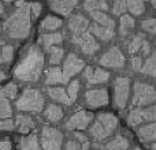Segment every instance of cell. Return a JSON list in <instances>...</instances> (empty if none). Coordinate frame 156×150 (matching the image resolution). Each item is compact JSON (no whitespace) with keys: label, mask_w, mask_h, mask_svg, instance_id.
Returning <instances> with one entry per match:
<instances>
[{"label":"cell","mask_w":156,"mask_h":150,"mask_svg":"<svg viewBox=\"0 0 156 150\" xmlns=\"http://www.w3.org/2000/svg\"><path fill=\"white\" fill-rule=\"evenodd\" d=\"M44 67V55L37 46H30L19 64L15 67V77L21 80L34 82Z\"/></svg>","instance_id":"cell-1"},{"label":"cell","mask_w":156,"mask_h":150,"mask_svg":"<svg viewBox=\"0 0 156 150\" xmlns=\"http://www.w3.org/2000/svg\"><path fill=\"white\" fill-rule=\"evenodd\" d=\"M18 8L5 19L4 29L12 38H26L30 33V5L25 2L16 3Z\"/></svg>","instance_id":"cell-2"},{"label":"cell","mask_w":156,"mask_h":150,"mask_svg":"<svg viewBox=\"0 0 156 150\" xmlns=\"http://www.w3.org/2000/svg\"><path fill=\"white\" fill-rule=\"evenodd\" d=\"M116 127H118L116 116H114L112 113H100L94 120L93 126L90 127L89 132L94 142H101V141L107 139L108 137H111V134L116 130Z\"/></svg>","instance_id":"cell-3"},{"label":"cell","mask_w":156,"mask_h":150,"mask_svg":"<svg viewBox=\"0 0 156 150\" xmlns=\"http://www.w3.org/2000/svg\"><path fill=\"white\" fill-rule=\"evenodd\" d=\"M44 107V97L36 89H26L16 101V108L23 112H40Z\"/></svg>","instance_id":"cell-4"},{"label":"cell","mask_w":156,"mask_h":150,"mask_svg":"<svg viewBox=\"0 0 156 150\" xmlns=\"http://www.w3.org/2000/svg\"><path fill=\"white\" fill-rule=\"evenodd\" d=\"M156 102V89L151 85H147L143 82L134 83V90H133V107H145Z\"/></svg>","instance_id":"cell-5"},{"label":"cell","mask_w":156,"mask_h":150,"mask_svg":"<svg viewBox=\"0 0 156 150\" xmlns=\"http://www.w3.org/2000/svg\"><path fill=\"white\" fill-rule=\"evenodd\" d=\"M63 135L54 127H44L41 131V146L44 150H62Z\"/></svg>","instance_id":"cell-6"},{"label":"cell","mask_w":156,"mask_h":150,"mask_svg":"<svg viewBox=\"0 0 156 150\" xmlns=\"http://www.w3.org/2000/svg\"><path fill=\"white\" fill-rule=\"evenodd\" d=\"M130 93V83L129 79L125 77H119L114 83V104L116 108L123 109L127 102Z\"/></svg>","instance_id":"cell-7"},{"label":"cell","mask_w":156,"mask_h":150,"mask_svg":"<svg viewBox=\"0 0 156 150\" xmlns=\"http://www.w3.org/2000/svg\"><path fill=\"white\" fill-rule=\"evenodd\" d=\"M156 121V104L149 108H138V109H133L127 116V123L130 126H138L141 123H147Z\"/></svg>","instance_id":"cell-8"},{"label":"cell","mask_w":156,"mask_h":150,"mask_svg":"<svg viewBox=\"0 0 156 150\" xmlns=\"http://www.w3.org/2000/svg\"><path fill=\"white\" fill-rule=\"evenodd\" d=\"M125 56L119 48L114 46V48L108 49L101 57H100V64L104 66L107 68H122L125 66Z\"/></svg>","instance_id":"cell-9"},{"label":"cell","mask_w":156,"mask_h":150,"mask_svg":"<svg viewBox=\"0 0 156 150\" xmlns=\"http://www.w3.org/2000/svg\"><path fill=\"white\" fill-rule=\"evenodd\" d=\"M73 41L82 49L85 55H93L99 49V43L94 40V37L89 32L82 33L80 36H73Z\"/></svg>","instance_id":"cell-10"},{"label":"cell","mask_w":156,"mask_h":150,"mask_svg":"<svg viewBox=\"0 0 156 150\" xmlns=\"http://www.w3.org/2000/svg\"><path fill=\"white\" fill-rule=\"evenodd\" d=\"M85 67V63L82 59L77 56L76 53H70L65 60V64H63V77L66 80H69L71 77H74L76 74L80 73L82 68Z\"/></svg>","instance_id":"cell-11"},{"label":"cell","mask_w":156,"mask_h":150,"mask_svg":"<svg viewBox=\"0 0 156 150\" xmlns=\"http://www.w3.org/2000/svg\"><path fill=\"white\" fill-rule=\"evenodd\" d=\"M93 119V115L90 112H85V111H78L76 112L66 123V127L69 130H83L89 126V123Z\"/></svg>","instance_id":"cell-12"},{"label":"cell","mask_w":156,"mask_h":150,"mask_svg":"<svg viewBox=\"0 0 156 150\" xmlns=\"http://www.w3.org/2000/svg\"><path fill=\"white\" fill-rule=\"evenodd\" d=\"M86 104L89 107L99 108L104 107L108 104V93L105 89H93V90H88L85 94Z\"/></svg>","instance_id":"cell-13"},{"label":"cell","mask_w":156,"mask_h":150,"mask_svg":"<svg viewBox=\"0 0 156 150\" xmlns=\"http://www.w3.org/2000/svg\"><path fill=\"white\" fill-rule=\"evenodd\" d=\"M83 77L88 80L90 85H96V83H104L108 80L110 78V74L108 71L103 70V68H92V67H86L85 73H83Z\"/></svg>","instance_id":"cell-14"},{"label":"cell","mask_w":156,"mask_h":150,"mask_svg":"<svg viewBox=\"0 0 156 150\" xmlns=\"http://www.w3.org/2000/svg\"><path fill=\"white\" fill-rule=\"evenodd\" d=\"M69 27L73 32V36H80L82 33L89 32V22L82 15H74L69 21Z\"/></svg>","instance_id":"cell-15"},{"label":"cell","mask_w":156,"mask_h":150,"mask_svg":"<svg viewBox=\"0 0 156 150\" xmlns=\"http://www.w3.org/2000/svg\"><path fill=\"white\" fill-rule=\"evenodd\" d=\"M127 51L130 53H136V52L141 51L143 55H147V53H149V43L144 38V36L138 34L134 38H132V41L127 45Z\"/></svg>","instance_id":"cell-16"},{"label":"cell","mask_w":156,"mask_h":150,"mask_svg":"<svg viewBox=\"0 0 156 150\" xmlns=\"http://www.w3.org/2000/svg\"><path fill=\"white\" fill-rule=\"evenodd\" d=\"M51 10H54L55 12L60 14V15H70L71 11L76 8L77 2L76 0H63V2H49Z\"/></svg>","instance_id":"cell-17"},{"label":"cell","mask_w":156,"mask_h":150,"mask_svg":"<svg viewBox=\"0 0 156 150\" xmlns=\"http://www.w3.org/2000/svg\"><path fill=\"white\" fill-rule=\"evenodd\" d=\"M89 33H90L93 37H97L103 41H110L111 38L114 37V34H115V30L107 29V27H103V26H100V25L93 23L89 26Z\"/></svg>","instance_id":"cell-18"},{"label":"cell","mask_w":156,"mask_h":150,"mask_svg":"<svg viewBox=\"0 0 156 150\" xmlns=\"http://www.w3.org/2000/svg\"><path fill=\"white\" fill-rule=\"evenodd\" d=\"M66 150H89V142L85 135L74 134V139H70L66 143Z\"/></svg>","instance_id":"cell-19"},{"label":"cell","mask_w":156,"mask_h":150,"mask_svg":"<svg viewBox=\"0 0 156 150\" xmlns=\"http://www.w3.org/2000/svg\"><path fill=\"white\" fill-rule=\"evenodd\" d=\"M62 41H63V34H60V33H48V34L40 36L38 43H40L44 48L49 49V48H52V46L60 44Z\"/></svg>","instance_id":"cell-20"},{"label":"cell","mask_w":156,"mask_h":150,"mask_svg":"<svg viewBox=\"0 0 156 150\" xmlns=\"http://www.w3.org/2000/svg\"><path fill=\"white\" fill-rule=\"evenodd\" d=\"M90 16L94 19V23L96 25H100V26H103V27L115 30V22H114V19L110 18L105 12L96 11V12H90Z\"/></svg>","instance_id":"cell-21"},{"label":"cell","mask_w":156,"mask_h":150,"mask_svg":"<svg viewBox=\"0 0 156 150\" xmlns=\"http://www.w3.org/2000/svg\"><path fill=\"white\" fill-rule=\"evenodd\" d=\"M137 134L144 142H155L156 141V121L141 127L137 131Z\"/></svg>","instance_id":"cell-22"},{"label":"cell","mask_w":156,"mask_h":150,"mask_svg":"<svg viewBox=\"0 0 156 150\" xmlns=\"http://www.w3.org/2000/svg\"><path fill=\"white\" fill-rule=\"evenodd\" d=\"M19 150H41L40 143H38V138L36 134L23 137L19 141Z\"/></svg>","instance_id":"cell-23"},{"label":"cell","mask_w":156,"mask_h":150,"mask_svg":"<svg viewBox=\"0 0 156 150\" xmlns=\"http://www.w3.org/2000/svg\"><path fill=\"white\" fill-rule=\"evenodd\" d=\"M67 80L63 77V73L59 67H52L47 71V78H45V83L48 85H56V83H66Z\"/></svg>","instance_id":"cell-24"},{"label":"cell","mask_w":156,"mask_h":150,"mask_svg":"<svg viewBox=\"0 0 156 150\" xmlns=\"http://www.w3.org/2000/svg\"><path fill=\"white\" fill-rule=\"evenodd\" d=\"M15 126L18 127L19 132H29L30 130L34 128V120L27 115H18L15 120Z\"/></svg>","instance_id":"cell-25"},{"label":"cell","mask_w":156,"mask_h":150,"mask_svg":"<svg viewBox=\"0 0 156 150\" xmlns=\"http://www.w3.org/2000/svg\"><path fill=\"white\" fill-rule=\"evenodd\" d=\"M44 115H45V119L48 121H51V123H58V121L63 118V111H62V108L58 107V105L51 104V105H48V108L45 109Z\"/></svg>","instance_id":"cell-26"},{"label":"cell","mask_w":156,"mask_h":150,"mask_svg":"<svg viewBox=\"0 0 156 150\" xmlns=\"http://www.w3.org/2000/svg\"><path fill=\"white\" fill-rule=\"evenodd\" d=\"M48 94L52 100L58 102H62V104H66V105H70V100H69V96L66 93L65 89L62 87H49L48 89Z\"/></svg>","instance_id":"cell-27"},{"label":"cell","mask_w":156,"mask_h":150,"mask_svg":"<svg viewBox=\"0 0 156 150\" xmlns=\"http://www.w3.org/2000/svg\"><path fill=\"white\" fill-rule=\"evenodd\" d=\"M133 29H134V19H133L132 16L123 14V15L121 16V26H119V33H121L122 36H129L130 33L133 32Z\"/></svg>","instance_id":"cell-28"},{"label":"cell","mask_w":156,"mask_h":150,"mask_svg":"<svg viewBox=\"0 0 156 150\" xmlns=\"http://www.w3.org/2000/svg\"><path fill=\"white\" fill-rule=\"evenodd\" d=\"M141 73L148 77H156V51L145 60V63L141 67Z\"/></svg>","instance_id":"cell-29"},{"label":"cell","mask_w":156,"mask_h":150,"mask_svg":"<svg viewBox=\"0 0 156 150\" xmlns=\"http://www.w3.org/2000/svg\"><path fill=\"white\" fill-rule=\"evenodd\" d=\"M105 149L107 150H127L129 149V141L125 137L118 135L116 138H114L111 142H108L105 145Z\"/></svg>","instance_id":"cell-30"},{"label":"cell","mask_w":156,"mask_h":150,"mask_svg":"<svg viewBox=\"0 0 156 150\" xmlns=\"http://www.w3.org/2000/svg\"><path fill=\"white\" fill-rule=\"evenodd\" d=\"M107 8H108V4L105 2H94V0H89V2L83 3V10L88 11L89 14L96 12V11H101V12H104Z\"/></svg>","instance_id":"cell-31"},{"label":"cell","mask_w":156,"mask_h":150,"mask_svg":"<svg viewBox=\"0 0 156 150\" xmlns=\"http://www.w3.org/2000/svg\"><path fill=\"white\" fill-rule=\"evenodd\" d=\"M60 26H62V21H60L59 18H56V16H52V15L47 16V18L41 22V27H43L44 30L55 32V30L59 29Z\"/></svg>","instance_id":"cell-32"},{"label":"cell","mask_w":156,"mask_h":150,"mask_svg":"<svg viewBox=\"0 0 156 150\" xmlns=\"http://www.w3.org/2000/svg\"><path fill=\"white\" fill-rule=\"evenodd\" d=\"M126 7L133 15H141L145 11V3L140 0H130V2H126Z\"/></svg>","instance_id":"cell-33"},{"label":"cell","mask_w":156,"mask_h":150,"mask_svg":"<svg viewBox=\"0 0 156 150\" xmlns=\"http://www.w3.org/2000/svg\"><path fill=\"white\" fill-rule=\"evenodd\" d=\"M11 116V105L8 98L0 96V120L8 119Z\"/></svg>","instance_id":"cell-34"},{"label":"cell","mask_w":156,"mask_h":150,"mask_svg":"<svg viewBox=\"0 0 156 150\" xmlns=\"http://www.w3.org/2000/svg\"><path fill=\"white\" fill-rule=\"evenodd\" d=\"M48 51H49V62H51V64H58L63 59V49L59 48V46H52Z\"/></svg>","instance_id":"cell-35"},{"label":"cell","mask_w":156,"mask_h":150,"mask_svg":"<svg viewBox=\"0 0 156 150\" xmlns=\"http://www.w3.org/2000/svg\"><path fill=\"white\" fill-rule=\"evenodd\" d=\"M0 96L5 97V98H14L16 96V85L14 83H7L4 87L0 89Z\"/></svg>","instance_id":"cell-36"},{"label":"cell","mask_w":156,"mask_h":150,"mask_svg":"<svg viewBox=\"0 0 156 150\" xmlns=\"http://www.w3.org/2000/svg\"><path fill=\"white\" fill-rule=\"evenodd\" d=\"M78 91H80V82L78 80H73V82L69 85V89H67V96H69V100L70 102L76 101L77 100V96H78Z\"/></svg>","instance_id":"cell-37"},{"label":"cell","mask_w":156,"mask_h":150,"mask_svg":"<svg viewBox=\"0 0 156 150\" xmlns=\"http://www.w3.org/2000/svg\"><path fill=\"white\" fill-rule=\"evenodd\" d=\"M141 27H143L145 32L151 33V34H156V19L155 18L145 19V21L141 22Z\"/></svg>","instance_id":"cell-38"},{"label":"cell","mask_w":156,"mask_h":150,"mask_svg":"<svg viewBox=\"0 0 156 150\" xmlns=\"http://www.w3.org/2000/svg\"><path fill=\"white\" fill-rule=\"evenodd\" d=\"M12 56H14V48L11 45H3V49H2V62H11L12 60Z\"/></svg>","instance_id":"cell-39"},{"label":"cell","mask_w":156,"mask_h":150,"mask_svg":"<svg viewBox=\"0 0 156 150\" xmlns=\"http://www.w3.org/2000/svg\"><path fill=\"white\" fill-rule=\"evenodd\" d=\"M127 10L126 2H115L112 5V14L114 15H123V12Z\"/></svg>","instance_id":"cell-40"},{"label":"cell","mask_w":156,"mask_h":150,"mask_svg":"<svg viewBox=\"0 0 156 150\" xmlns=\"http://www.w3.org/2000/svg\"><path fill=\"white\" fill-rule=\"evenodd\" d=\"M15 124L11 119H4V120H0V131H11L14 130Z\"/></svg>","instance_id":"cell-41"},{"label":"cell","mask_w":156,"mask_h":150,"mask_svg":"<svg viewBox=\"0 0 156 150\" xmlns=\"http://www.w3.org/2000/svg\"><path fill=\"white\" fill-rule=\"evenodd\" d=\"M30 11H32L33 14V18H37L38 15H40L41 10H43V5L40 4V3H30Z\"/></svg>","instance_id":"cell-42"},{"label":"cell","mask_w":156,"mask_h":150,"mask_svg":"<svg viewBox=\"0 0 156 150\" xmlns=\"http://www.w3.org/2000/svg\"><path fill=\"white\" fill-rule=\"evenodd\" d=\"M132 67L134 71H141V67H143V63H141L140 57H134L132 62Z\"/></svg>","instance_id":"cell-43"},{"label":"cell","mask_w":156,"mask_h":150,"mask_svg":"<svg viewBox=\"0 0 156 150\" xmlns=\"http://www.w3.org/2000/svg\"><path fill=\"white\" fill-rule=\"evenodd\" d=\"M0 150H11V143L8 141H0Z\"/></svg>","instance_id":"cell-44"},{"label":"cell","mask_w":156,"mask_h":150,"mask_svg":"<svg viewBox=\"0 0 156 150\" xmlns=\"http://www.w3.org/2000/svg\"><path fill=\"white\" fill-rule=\"evenodd\" d=\"M3 45H4V44H3V41L0 40V63H2V49H3Z\"/></svg>","instance_id":"cell-45"},{"label":"cell","mask_w":156,"mask_h":150,"mask_svg":"<svg viewBox=\"0 0 156 150\" xmlns=\"http://www.w3.org/2000/svg\"><path fill=\"white\" fill-rule=\"evenodd\" d=\"M3 11H4V8H3V3H0V15L3 14Z\"/></svg>","instance_id":"cell-46"},{"label":"cell","mask_w":156,"mask_h":150,"mask_svg":"<svg viewBox=\"0 0 156 150\" xmlns=\"http://www.w3.org/2000/svg\"><path fill=\"white\" fill-rule=\"evenodd\" d=\"M151 148H152V150H156V142L152 143V146H151Z\"/></svg>","instance_id":"cell-47"},{"label":"cell","mask_w":156,"mask_h":150,"mask_svg":"<svg viewBox=\"0 0 156 150\" xmlns=\"http://www.w3.org/2000/svg\"><path fill=\"white\" fill-rule=\"evenodd\" d=\"M151 4H152V5H154V7H155V8H156V2H151Z\"/></svg>","instance_id":"cell-48"},{"label":"cell","mask_w":156,"mask_h":150,"mask_svg":"<svg viewBox=\"0 0 156 150\" xmlns=\"http://www.w3.org/2000/svg\"><path fill=\"white\" fill-rule=\"evenodd\" d=\"M134 150H141V149H140V148H136V149H134Z\"/></svg>","instance_id":"cell-49"},{"label":"cell","mask_w":156,"mask_h":150,"mask_svg":"<svg viewBox=\"0 0 156 150\" xmlns=\"http://www.w3.org/2000/svg\"><path fill=\"white\" fill-rule=\"evenodd\" d=\"M0 32H2V27H0Z\"/></svg>","instance_id":"cell-50"}]
</instances>
